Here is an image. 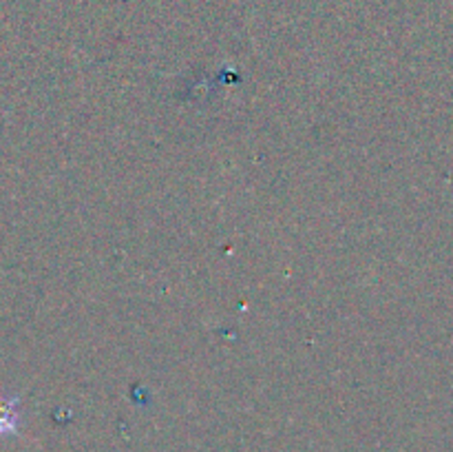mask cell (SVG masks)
Here are the masks:
<instances>
[{
    "instance_id": "obj_1",
    "label": "cell",
    "mask_w": 453,
    "mask_h": 452,
    "mask_svg": "<svg viewBox=\"0 0 453 452\" xmlns=\"http://www.w3.org/2000/svg\"><path fill=\"white\" fill-rule=\"evenodd\" d=\"M18 412L13 399H0V434L12 433L16 428Z\"/></svg>"
}]
</instances>
